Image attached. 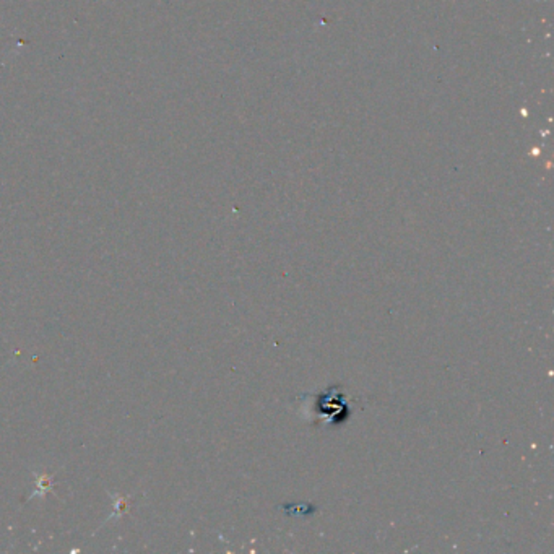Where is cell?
<instances>
[{
	"mask_svg": "<svg viewBox=\"0 0 554 554\" xmlns=\"http://www.w3.org/2000/svg\"><path fill=\"white\" fill-rule=\"evenodd\" d=\"M36 475V491L30 496V499H35V497L41 496L44 497L47 492H51L52 490V476L46 475V473H35Z\"/></svg>",
	"mask_w": 554,
	"mask_h": 554,
	"instance_id": "obj_1",
	"label": "cell"
}]
</instances>
